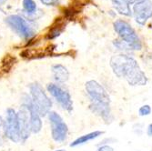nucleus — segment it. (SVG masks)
I'll use <instances>...</instances> for the list:
<instances>
[{
	"label": "nucleus",
	"mask_w": 152,
	"mask_h": 151,
	"mask_svg": "<svg viewBox=\"0 0 152 151\" xmlns=\"http://www.w3.org/2000/svg\"><path fill=\"white\" fill-rule=\"evenodd\" d=\"M110 67L114 75L125 79L131 87H143L148 82L146 73L141 69L137 60L127 53L114 55L109 61Z\"/></svg>",
	"instance_id": "1"
},
{
	"label": "nucleus",
	"mask_w": 152,
	"mask_h": 151,
	"mask_svg": "<svg viewBox=\"0 0 152 151\" xmlns=\"http://www.w3.org/2000/svg\"><path fill=\"white\" fill-rule=\"evenodd\" d=\"M29 91L32 104L39 116L42 117L48 115L53 103L43 87L38 82H34L29 86Z\"/></svg>",
	"instance_id": "2"
},
{
	"label": "nucleus",
	"mask_w": 152,
	"mask_h": 151,
	"mask_svg": "<svg viewBox=\"0 0 152 151\" xmlns=\"http://www.w3.org/2000/svg\"><path fill=\"white\" fill-rule=\"evenodd\" d=\"M113 26L119 38L129 47L131 51H140L142 49V43L140 36L128 22L118 19L114 22Z\"/></svg>",
	"instance_id": "3"
},
{
	"label": "nucleus",
	"mask_w": 152,
	"mask_h": 151,
	"mask_svg": "<svg viewBox=\"0 0 152 151\" xmlns=\"http://www.w3.org/2000/svg\"><path fill=\"white\" fill-rule=\"evenodd\" d=\"M47 90L63 110L68 113H71L73 111L72 97L69 91L62 87V85L57 83H48L47 85Z\"/></svg>",
	"instance_id": "4"
},
{
	"label": "nucleus",
	"mask_w": 152,
	"mask_h": 151,
	"mask_svg": "<svg viewBox=\"0 0 152 151\" xmlns=\"http://www.w3.org/2000/svg\"><path fill=\"white\" fill-rule=\"evenodd\" d=\"M85 91L91 104H111L108 92L99 81L94 79L87 81Z\"/></svg>",
	"instance_id": "5"
},
{
	"label": "nucleus",
	"mask_w": 152,
	"mask_h": 151,
	"mask_svg": "<svg viewBox=\"0 0 152 151\" xmlns=\"http://www.w3.org/2000/svg\"><path fill=\"white\" fill-rule=\"evenodd\" d=\"M48 116L50 124L52 139L57 143L65 142L68 135V126L66 123L56 111H50Z\"/></svg>",
	"instance_id": "6"
},
{
	"label": "nucleus",
	"mask_w": 152,
	"mask_h": 151,
	"mask_svg": "<svg viewBox=\"0 0 152 151\" xmlns=\"http://www.w3.org/2000/svg\"><path fill=\"white\" fill-rule=\"evenodd\" d=\"M5 128H6V136L7 139H9L14 143L21 142L18 113L15 111V109H13L11 107L7 109Z\"/></svg>",
	"instance_id": "7"
},
{
	"label": "nucleus",
	"mask_w": 152,
	"mask_h": 151,
	"mask_svg": "<svg viewBox=\"0 0 152 151\" xmlns=\"http://www.w3.org/2000/svg\"><path fill=\"white\" fill-rule=\"evenodd\" d=\"M6 23L24 39H30L35 36V31L32 26L26 21V19L18 15L8 16L6 18Z\"/></svg>",
	"instance_id": "8"
},
{
	"label": "nucleus",
	"mask_w": 152,
	"mask_h": 151,
	"mask_svg": "<svg viewBox=\"0 0 152 151\" xmlns=\"http://www.w3.org/2000/svg\"><path fill=\"white\" fill-rule=\"evenodd\" d=\"M18 123H19V128H20V136H21V142L25 143L32 133L31 129V117L28 107L26 104L21 105L19 110L18 112Z\"/></svg>",
	"instance_id": "9"
},
{
	"label": "nucleus",
	"mask_w": 152,
	"mask_h": 151,
	"mask_svg": "<svg viewBox=\"0 0 152 151\" xmlns=\"http://www.w3.org/2000/svg\"><path fill=\"white\" fill-rule=\"evenodd\" d=\"M133 11L136 22L140 26H144L152 18V2L150 0H144L142 2L136 3Z\"/></svg>",
	"instance_id": "10"
},
{
	"label": "nucleus",
	"mask_w": 152,
	"mask_h": 151,
	"mask_svg": "<svg viewBox=\"0 0 152 151\" xmlns=\"http://www.w3.org/2000/svg\"><path fill=\"white\" fill-rule=\"evenodd\" d=\"M23 104H26L28 107L29 112H30V117H31V129L32 133L37 134L42 129V120H41V117L37 112L36 108L34 107L32 104V100L29 95L25 94L23 96Z\"/></svg>",
	"instance_id": "11"
},
{
	"label": "nucleus",
	"mask_w": 152,
	"mask_h": 151,
	"mask_svg": "<svg viewBox=\"0 0 152 151\" xmlns=\"http://www.w3.org/2000/svg\"><path fill=\"white\" fill-rule=\"evenodd\" d=\"M51 72L53 78L57 84H65L69 78V71L65 66L61 64L53 65L51 66Z\"/></svg>",
	"instance_id": "12"
},
{
	"label": "nucleus",
	"mask_w": 152,
	"mask_h": 151,
	"mask_svg": "<svg viewBox=\"0 0 152 151\" xmlns=\"http://www.w3.org/2000/svg\"><path fill=\"white\" fill-rule=\"evenodd\" d=\"M104 134H105V132L102 131V130H95V131L84 134V135L78 136V138H77L75 140H73L69 144V147H76L85 145V144H87V143H88L90 141H93V140H95L96 139L100 138V136H103Z\"/></svg>",
	"instance_id": "13"
},
{
	"label": "nucleus",
	"mask_w": 152,
	"mask_h": 151,
	"mask_svg": "<svg viewBox=\"0 0 152 151\" xmlns=\"http://www.w3.org/2000/svg\"><path fill=\"white\" fill-rule=\"evenodd\" d=\"M111 1H112L114 7L120 15L126 16V17L132 16V12H131L129 3L128 0H111Z\"/></svg>",
	"instance_id": "14"
},
{
	"label": "nucleus",
	"mask_w": 152,
	"mask_h": 151,
	"mask_svg": "<svg viewBox=\"0 0 152 151\" xmlns=\"http://www.w3.org/2000/svg\"><path fill=\"white\" fill-rule=\"evenodd\" d=\"M63 29H64V24H62V23H58L57 26H52L51 29L49 30L48 38H49V39L56 38L62 33Z\"/></svg>",
	"instance_id": "15"
},
{
	"label": "nucleus",
	"mask_w": 152,
	"mask_h": 151,
	"mask_svg": "<svg viewBox=\"0 0 152 151\" xmlns=\"http://www.w3.org/2000/svg\"><path fill=\"white\" fill-rule=\"evenodd\" d=\"M23 7L27 14H34L37 10V4L34 0H23Z\"/></svg>",
	"instance_id": "16"
},
{
	"label": "nucleus",
	"mask_w": 152,
	"mask_h": 151,
	"mask_svg": "<svg viewBox=\"0 0 152 151\" xmlns=\"http://www.w3.org/2000/svg\"><path fill=\"white\" fill-rule=\"evenodd\" d=\"M151 114H152V107L148 104L142 105L141 107H140L139 110H137V115H139L140 117H148Z\"/></svg>",
	"instance_id": "17"
},
{
	"label": "nucleus",
	"mask_w": 152,
	"mask_h": 151,
	"mask_svg": "<svg viewBox=\"0 0 152 151\" xmlns=\"http://www.w3.org/2000/svg\"><path fill=\"white\" fill-rule=\"evenodd\" d=\"M113 45L118 50H121V51H124V52H130L131 51L129 47L125 42H124V41H122L121 39H115L113 41Z\"/></svg>",
	"instance_id": "18"
},
{
	"label": "nucleus",
	"mask_w": 152,
	"mask_h": 151,
	"mask_svg": "<svg viewBox=\"0 0 152 151\" xmlns=\"http://www.w3.org/2000/svg\"><path fill=\"white\" fill-rule=\"evenodd\" d=\"M6 139H7V136H6L5 120L3 119V117L1 116H0V147L4 144Z\"/></svg>",
	"instance_id": "19"
},
{
	"label": "nucleus",
	"mask_w": 152,
	"mask_h": 151,
	"mask_svg": "<svg viewBox=\"0 0 152 151\" xmlns=\"http://www.w3.org/2000/svg\"><path fill=\"white\" fill-rule=\"evenodd\" d=\"M132 131L137 136H141L144 133V124L143 123H140V122L135 123V124L132 126Z\"/></svg>",
	"instance_id": "20"
},
{
	"label": "nucleus",
	"mask_w": 152,
	"mask_h": 151,
	"mask_svg": "<svg viewBox=\"0 0 152 151\" xmlns=\"http://www.w3.org/2000/svg\"><path fill=\"white\" fill-rule=\"evenodd\" d=\"M118 139L114 138V136H107V138H104L103 139H101L99 141V143L96 145V147L99 146H102V145H113V144H116L118 143Z\"/></svg>",
	"instance_id": "21"
},
{
	"label": "nucleus",
	"mask_w": 152,
	"mask_h": 151,
	"mask_svg": "<svg viewBox=\"0 0 152 151\" xmlns=\"http://www.w3.org/2000/svg\"><path fill=\"white\" fill-rule=\"evenodd\" d=\"M96 151H115V148L110 145H102L96 147Z\"/></svg>",
	"instance_id": "22"
},
{
	"label": "nucleus",
	"mask_w": 152,
	"mask_h": 151,
	"mask_svg": "<svg viewBox=\"0 0 152 151\" xmlns=\"http://www.w3.org/2000/svg\"><path fill=\"white\" fill-rule=\"evenodd\" d=\"M40 1L46 6H57L59 3L58 0H40Z\"/></svg>",
	"instance_id": "23"
},
{
	"label": "nucleus",
	"mask_w": 152,
	"mask_h": 151,
	"mask_svg": "<svg viewBox=\"0 0 152 151\" xmlns=\"http://www.w3.org/2000/svg\"><path fill=\"white\" fill-rule=\"evenodd\" d=\"M146 134L148 138H152V123H149L146 129Z\"/></svg>",
	"instance_id": "24"
},
{
	"label": "nucleus",
	"mask_w": 152,
	"mask_h": 151,
	"mask_svg": "<svg viewBox=\"0 0 152 151\" xmlns=\"http://www.w3.org/2000/svg\"><path fill=\"white\" fill-rule=\"evenodd\" d=\"M129 1V4H136V3H139V2H142V1H144V0H128Z\"/></svg>",
	"instance_id": "25"
},
{
	"label": "nucleus",
	"mask_w": 152,
	"mask_h": 151,
	"mask_svg": "<svg viewBox=\"0 0 152 151\" xmlns=\"http://www.w3.org/2000/svg\"><path fill=\"white\" fill-rule=\"evenodd\" d=\"M6 2H7V0H0V7L3 6Z\"/></svg>",
	"instance_id": "26"
},
{
	"label": "nucleus",
	"mask_w": 152,
	"mask_h": 151,
	"mask_svg": "<svg viewBox=\"0 0 152 151\" xmlns=\"http://www.w3.org/2000/svg\"><path fill=\"white\" fill-rule=\"evenodd\" d=\"M54 151H66L65 149H57V150H54Z\"/></svg>",
	"instance_id": "27"
},
{
	"label": "nucleus",
	"mask_w": 152,
	"mask_h": 151,
	"mask_svg": "<svg viewBox=\"0 0 152 151\" xmlns=\"http://www.w3.org/2000/svg\"><path fill=\"white\" fill-rule=\"evenodd\" d=\"M150 151H152V149H151V150H150Z\"/></svg>",
	"instance_id": "28"
}]
</instances>
